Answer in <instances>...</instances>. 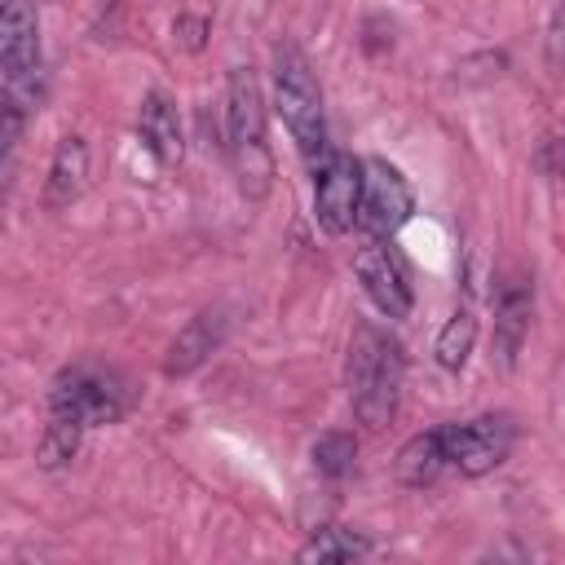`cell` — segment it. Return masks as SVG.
Masks as SVG:
<instances>
[{"instance_id":"cell-16","label":"cell","mask_w":565,"mask_h":565,"mask_svg":"<svg viewBox=\"0 0 565 565\" xmlns=\"http://www.w3.org/2000/svg\"><path fill=\"white\" fill-rule=\"evenodd\" d=\"M472 340H477V313H472V305H459L450 313V322L441 327V335H437V362L446 371H459L472 353Z\"/></svg>"},{"instance_id":"cell-19","label":"cell","mask_w":565,"mask_h":565,"mask_svg":"<svg viewBox=\"0 0 565 565\" xmlns=\"http://www.w3.org/2000/svg\"><path fill=\"white\" fill-rule=\"evenodd\" d=\"M547 66L565 75V0L552 9V22H547Z\"/></svg>"},{"instance_id":"cell-8","label":"cell","mask_w":565,"mask_h":565,"mask_svg":"<svg viewBox=\"0 0 565 565\" xmlns=\"http://www.w3.org/2000/svg\"><path fill=\"white\" fill-rule=\"evenodd\" d=\"M313 216L327 234H349L358 225V203H362V163L331 150L313 168Z\"/></svg>"},{"instance_id":"cell-14","label":"cell","mask_w":565,"mask_h":565,"mask_svg":"<svg viewBox=\"0 0 565 565\" xmlns=\"http://www.w3.org/2000/svg\"><path fill=\"white\" fill-rule=\"evenodd\" d=\"M137 132H141V141L150 146V154L159 163H177L181 159V124H177V110H172V102L163 93H150L141 102Z\"/></svg>"},{"instance_id":"cell-13","label":"cell","mask_w":565,"mask_h":565,"mask_svg":"<svg viewBox=\"0 0 565 565\" xmlns=\"http://www.w3.org/2000/svg\"><path fill=\"white\" fill-rule=\"evenodd\" d=\"M397 481L402 486H433L441 477V468H450L446 459V433L441 428H428V433H415L402 450H397Z\"/></svg>"},{"instance_id":"cell-7","label":"cell","mask_w":565,"mask_h":565,"mask_svg":"<svg viewBox=\"0 0 565 565\" xmlns=\"http://www.w3.org/2000/svg\"><path fill=\"white\" fill-rule=\"evenodd\" d=\"M415 212V194L406 177L384 163V159H362V203H358V225L375 238H393Z\"/></svg>"},{"instance_id":"cell-2","label":"cell","mask_w":565,"mask_h":565,"mask_svg":"<svg viewBox=\"0 0 565 565\" xmlns=\"http://www.w3.org/2000/svg\"><path fill=\"white\" fill-rule=\"evenodd\" d=\"M0 88H4V150L18 146L22 119L40 102V26L26 0H4L0 9Z\"/></svg>"},{"instance_id":"cell-6","label":"cell","mask_w":565,"mask_h":565,"mask_svg":"<svg viewBox=\"0 0 565 565\" xmlns=\"http://www.w3.org/2000/svg\"><path fill=\"white\" fill-rule=\"evenodd\" d=\"M441 433H446V459L463 477L494 472L512 455V441H516V428L508 415H477L463 424H446Z\"/></svg>"},{"instance_id":"cell-1","label":"cell","mask_w":565,"mask_h":565,"mask_svg":"<svg viewBox=\"0 0 565 565\" xmlns=\"http://www.w3.org/2000/svg\"><path fill=\"white\" fill-rule=\"evenodd\" d=\"M402 344L375 327V322H362L349 340V362H344V380H349V406H353V419L371 433H380L393 415H397V402H402Z\"/></svg>"},{"instance_id":"cell-10","label":"cell","mask_w":565,"mask_h":565,"mask_svg":"<svg viewBox=\"0 0 565 565\" xmlns=\"http://www.w3.org/2000/svg\"><path fill=\"white\" fill-rule=\"evenodd\" d=\"M525 331H530V282L521 274H508L494 287V349H499L503 366L516 362Z\"/></svg>"},{"instance_id":"cell-4","label":"cell","mask_w":565,"mask_h":565,"mask_svg":"<svg viewBox=\"0 0 565 565\" xmlns=\"http://www.w3.org/2000/svg\"><path fill=\"white\" fill-rule=\"evenodd\" d=\"M274 110L282 115L300 154L318 168L331 154L327 150V115H322V93H318L313 66L296 44L274 49Z\"/></svg>"},{"instance_id":"cell-11","label":"cell","mask_w":565,"mask_h":565,"mask_svg":"<svg viewBox=\"0 0 565 565\" xmlns=\"http://www.w3.org/2000/svg\"><path fill=\"white\" fill-rule=\"evenodd\" d=\"M88 181V146L84 137H62L49 163V181H44V207H66L79 199Z\"/></svg>"},{"instance_id":"cell-12","label":"cell","mask_w":565,"mask_h":565,"mask_svg":"<svg viewBox=\"0 0 565 565\" xmlns=\"http://www.w3.org/2000/svg\"><path fill=\"white\" fill-rule=\"evenodd\" d=\"M221 335H225V318H221V309H203V313L190 318L185 331L168 344L163 371H168V375H185V371H194V366L221 344Z\"/></svg>"},{"instance_id":"cell-15","label":"cell","mask_w":565,"mask_h":565,"mask_svg":"<svg viewBox=\"0 0 565 565\" xmlns=\"http://www.w3.org/2000/svg\"><path fill=\"white\" fill-rule=\"evenodd\" d=\"M366 552H371V543L362 534H353L344 525H322V530H313V539L296 556L300 561H358Z\"/></svg>"},{"instance_id":"cell-9","label":"cell","mask_w":565,"mask_h":565,"mask_svg":"<svg viewBox=\"0 0 565 565\" xmlns=\"http://www.w3.org/2000/svg\"><path fill=\"white\" fill-rule=\"evenodd\" d=\"M353 269L362 278V291L371 296V305L384 313V318H406L415 296H411V278H406V265L397 260V252L384 243V238H366L358 252H353Z\"/></svg>"},{"instance_id":"cell-5","label":"cell","mask_w":565,"mask_h":565,"mask_svg":"<svg viewBox=\"0 0 565 565\" xmlns=\"http://www.w3.org/2000/svg\"><path fill=\"white\" fill-rule=\"evenodd\" d=\"M132 402V384L110 371V366H97V362H75L66 366L57 380H53V393H49V406L53 415H66L84 428H97V424H115Z\"/></svg>"},{"instance_id":"cell-17","label":"cell","mask_w":565,"mask_h":565,"mask_svg":"<svg viewBox=\"0 0 565 565\" xmlns=\"http://www.w3.org/2000/svg\"><path fill=\"white\" fill-rule=\"evenodd\" d=\"M79 433H84V424L66 419V415H53V419L44 424L40 446H35L40 468H62V463H71V459H75V450H79Z\"/></svg>"},{"instance_id":"cell-18","label":"cell","mask_w":565,"mask_h":565,"mask_svg":"<svg viewBox=\"0 0 565 565\" xmlns=\"http://www.w3.org/2000/svg\"><path fill=\"white\" fill-rule=\"evenodd\" d=\"M353 455H358V446H353L349 433H322V437L313 441V468H318L322 477H331V481L353 468Z\"/></svg>"},{"instance_id":"cell-20","label":"cell","mask_w":565,"mask_h":565,"mask_svg":"<svg viewBox=\"0 0 565 565\" xmlns=\"http://www.w3.org/2000/svg\"><path fill=\"white\" fill-rule=\"evenodd\" d=\"M539 168H543L547 177L565 181V132H556V137H547V141L539 146Z\"/></svg>"},{"instance_id":"cell-3","label":"cell","mask_w":565,"mask_h":565,"mask_svg":"<svg viewBox=\"0 0 565 565\" xmlns=\"http://www.w3.org/2000/svg\"><path fill=\"white\" fill-rule=\"evenodd\" d=\"M225 146L238 172V185L247 199H265L274 185V154H269V132H265V97L260 84L247 66L230 71V93H225Z\"/></svg>"}]
</instances>
